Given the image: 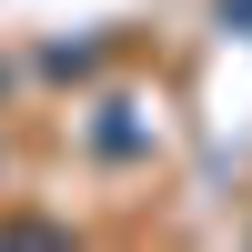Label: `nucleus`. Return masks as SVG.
<instances>
[{"label": "nucleus", "mask_w": 252, "mask_h": 252, "mask_svg": "<svg viewBox=\"0 0 252 252\" xmlns=\"http://www.w3.org/2000/svg\"><path fill=\"white\" fill-rule=\"evenodd\" d=\"M91 141H101L111 161H131V152H152V131L131 121V101H101V121H91Z\"/></svg>", "instance_id": "f257e3e1"}, {"label": "nucleus", "mask_w": 252, "mask_h": 252, "mask_svg": "<svg viewBox=\"0 0 252 252\" xmlns=\"http://www.w3.org/2000/svg\"><path fill=\"white\" fill-rule=\"evenodd\" d=\"M222 31H252V0H222Z\"/></svg>", "instance_id": "f03ea898"}]
</instances>
